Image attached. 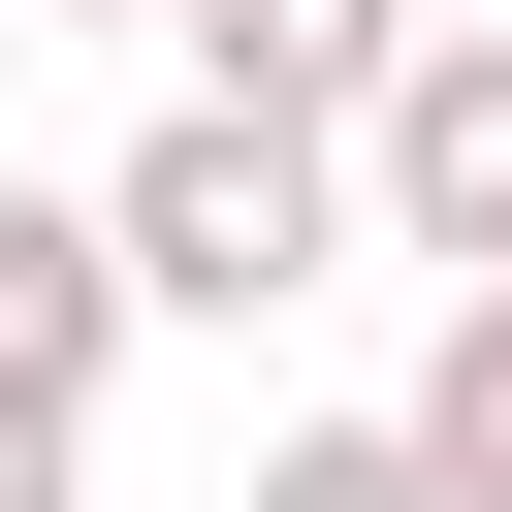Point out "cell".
<instances>
[{
    "mask_svg": "<svg viewBox=\"0 0 512 512\" xmlns=\"http://www.w3.org/2000/svg\"><path fill=\"white\" fill-rule=\"evenodd\" d=\"M96 224H128V320H288V288L352 256V160H320V128H224V96H160V128L96 160Z\"/></svg>",
    "mask_w": 512,
    "mask_h": 512,
    "instance_id": "cell-1",
    "label": "cell"
},
{
    "mask_svg": "<svg viewBox=\"0 0 512 512\" xmlns=\"http://www.w3.org/2000/svg\"><path fill=\"white\" fill-rule=\"evenodd\" d=\"M352 224H384V256H448V288H512V0H448V32L384 64V128H352Z\"/></svg>",
    "mask_w": 512,
    "mask_h": 512,
    "instance_id": "cell-2",
    "label": "cell"
},
{
    "mask_svg": "<svg viewBox=\"0 0 512 512\" xmlns=\"http://www.w3.org/2000/svg\"><path fill=\"white\" fill-rule=\"evenodd\" d=\"M96 384H128V224L0 192V448H96Z\"/></svg>",
    "mask_w": 512,
    "mask_h": 512,
    "instance_id": "cell-3",
    "label": "cell"
},
{
    "mask_svg": "<svg viewBox=\"0 0 512 512\" xmlns=\"http://www.w3.org/2000/svg\"><path fill=\"white\" fill-rule=\"evenodd\" d=\"M416 32H448V0H192V96H224V128H320V160H352Z\"/></svg>",
    "mask_w": 512,
    "mask_h": 512,
    "instance_id": "cell-4",
    "label": "cell"
},
{
    "mask_svg": "<svg viewBox=\"0 0 512 512\" xmlns=\"http://www.w3.org/2000/svg\"><path fill=\"white\" fill-rule=\"evenodd\" d=\"M384 416H416V480H448V512H512V288H448V352H416Z\"/></svg>",
    "mask_w": 512,
    "mask_h": 512,
    "instance_id": "cell-5",
    "label": "cell"
},
{
    "mask_svg": "<svg viewBox=\"0 0 512 512\" xmlns=\"http://www.w3.org/2000/svg\"><path fill=\"white\" fill-rule=\"evenodd\" d=\"M256 512H448V480H416V416H288V448H256Z\"/></svg>",
    "mask_w": 512,
    "mask_h": 512,
    "instance_id": "cell-6",
    "label": "cell"
},
{
    "mask_svg": "<svg viewBox=\"0 0 512 512\" xmlns=\"http://www.w3.org/2000/svg\"><path fill=\"white\" fill-rule=\"evenodd\" d=\"M0 32H192V0H0Z\"/></svg>",
    "mask_w": 512,
    "mask_h": 512,
    "instance_id": "cell-7",
    "label": "cell"
},
{
    "mask_svg": "<svg viewBox=\"0 0 512 512\" xmlns=\"http://www.w3.org/2000/svg\"><path fill=\"white\" fill-rule=\"evenodd\" d=\"M0 512H64V448H0Z\"/></svg>",
    "mask_w": 512,
    "mask_h": 512,
    "instance_id": "cell-8",
    "label": "cell"
}]
</instances>
